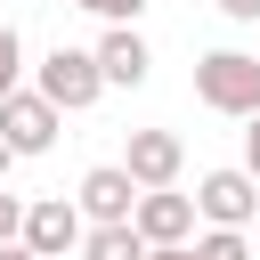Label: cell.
<instances>
[{"label": "cell", "instance_id": "obj_10", "mask_svg": "<svg viewBox=\"0 0 260 260\" xmlns=\"http://www.w3.org/2000/svg\"><path fill=\"white\" fill-rule=\"evenodd\" d=\"M81 260H146V236L130 219H98V228H81Z\"/></svg>", "mask_w": 260, "mask_h": 260}, {"label": "cell", "instance_id": "obj_17", "mask_svg": "<svg viewBox=\"0 0 260 260\" xmlns=\"http://www.w3.org/2000/svg\"><path fill=\"white\" fill-rule=\"evenodd\" d=\"M146 260H195V236L187 244H146Z\"/></svg>", "mask_w": 260, "mask_h": 260}, {"label": "cell", "instance_id": "obj_15", "mask_svg": "<svg viewBox=\"0 0 260 260\" xmlns=\"http://www.w3.org/2000/svg\"><path fill=\"white\" fill-rule=\"evenodd\" d=\"M211 8H219L228 24H260V0H211Z\"/></svg>", "mask_w": 260, "mask_h": 260}, {"label": "cell", "instance_id": "obj_3", "mask_svg": "<svg viewBox=\"0 0 260 260\" xmlns=\"http://www.w3.org/2000/svg\"><path fill=\"white\" fill-rule=\"evenodd\" d=\"M195 219H203V228H252V219H260V179H252L244 162L203 171V179H195Z\"/></svg>", "mask_w": 260, "mask_h": 260}, {"label": "cell", "instance_id": "obj_19", "mask_svg": "<svg viewBox=\"0 0 260 260\" xmlns=\"http://www.w3.org/2000/svg\"><path fill=\"white\" fill-rule=\"evenodd\" d=\"M0 260H32V252H24V244H0Z\"/></svg>", "mask_w": 260, "mask_h": 260}, {"label": "cell", "instance_id": "obj_13", "mask_svg": "<svg viewBox=\"0 0 260 260\" xmlns=\"http://www.w3.org/2000/svg\"><path fill=\"white\" fill-rule=\"evenodd\" d=\"M73 8H89L98 24H138L146 16V0H73Z\"/></svg>", "mask_w": 260, "mask_h": 260}, {"label": "cell", "instance_id": "obj_6", "mask_svg": "<svg viewBox=\"0 0 260 260\" xmlns=\"http://www.w3.org/2000/svg\"><path fill=\"white\" fill-rule=\"evenodd\" d=\"M122 171H130L138 187H179V171H187V138H179V130H130Z\"/></svg>", "mask_w": 260, "mask_h": 260}, {"label": "cell", "instance_id": "obj_4", "mask_svg": "<svg viewBox=\"0 0 260 260\" xmlns=\"http://www.w3.org/2000/svg\"><path fill=\"white\" fill-rule=\"evenodd\" d=\"M81 228H89V219H81L73 195H24V236H16V244H24L32 260H65V252H81Z\"/></svg>", "mask_w": 260, "mask_h": 260}, {"label": "cell", "instance_id": "obj_16", "mask_svg": "<svg viewBox=\"0 0 260 260\" xmlns=\"http://www.w3.org/2000/svg\"><path fill=\"white\" fill-rule=\"evenodd\" d=\"M244 171L260 179V114H244Z\"/></svg>", "mask_w": 260, "mask_h": 260}, {"label": "cell", "instance_id": "obj_8", "mask_svg": "<svg viewBox=\"0 0 260 260\" xmlns=\"http://www.w3.org/2000/svg\"><path fill=\"white\" fill-rule=\"evenodd\" d=\"M89 49H98V73H106V89H138V81L154 73V49H146V32H138V24H106Z\"/></svg>", "mask_w": 260, "mask_h": 260}, {"label": "cell", "instance_id": "obj_14", "mask_svg": "<svg viewBox=\"0 0 260 260\" xmlns=\"http://www.w3.org/2000/svg\"><path fill=\"white\" fill-rule=\"evenodd\" d=\"M24 236V195H8V179H0V244H16Z\"/></svg>", "mask_w": 260, "mask_h": 260}, {"label": "cell", "instance_id": "obj_1", "mask_svg": "<svg viewBox=\"0 0 260 260\" xmlns=\"http://www.w3.org/2000/svg\"><path fill=\"white\" fill-rule=\"evenodd\" d=\"M195 106H211L228 122L260 114V57L252 49H203L195 57Z\"/></svg>", "mask_w": 260, "mask_h": 260}, {"label": "cell", "instance_id": "obj_11", "mask_svg": "<svg viewBox=\"0 0 260 260\" xmlns=\"http://www.w3.org/2000/svg\"><path fill=\"white\" fill-rule=\"evenodd\" d=\"M195 260H252L244 228H195Z\"/></svg>", "mask_w": 260, "mask_h": 260}, {"label": "cell", "instance_id": "obj_18", "mask_svg": "<svg viewBox=\"0 0 260 260\" xmlns=\"http://www.w3.org/2000/svg\"><path fill=\"white\" fill-rule=\"evenodd\" d=\"M8 171H16V146H8V138H0V179H8Z\"/></svg>", "mask_w": 260, "mask_h": 260}, {"label": "cell", "instance_id": "obj_7", "mask_svg": "<svg viewBox=\"0 0 260 260\" xmlns=\"http://www.w3.org/2000/svg\"><path fill=\"white\" fill-rule=\"evenodd\" d=\"M130 228H138L146 244H187L203 219H195V195H179V187H138V211H130Z\"/></svg>", "mask_w": 260, "mask_h": 260}, {"label": "cell", "instance_id": "obj_9", "mask_svg": "<svg viewBox=\"0 0 260 260\" xmlns=\"http://www.w3.org/2000/svg\"><path fill=\"white\" fill-rule=\"evenodd\" d=\"M73 203H81L89 228H98V219H130V211H138V179H130L122 162H98V171H81Z\"/></svg>", "mask_w": 260, "mask_h": 260}, {"label": "cell", "instance_id": "obj_2", "mask_svg": "<svg viewBox=\"0 0 260 260\" xmlns=\"http://www.w3.org/2000/svg\"><path fill=\"white\" fill-rule=\"evenodd\" d=\"M32 89L57 106V114H89L98 98H106V73H98V49H73V41H57L41 65H32Z\"/></svg>", "mask_w": 260, "mask_h": 260}, {"label": "cell", "instance_id": "obj_5", "mask_svg": "<svg viewBox=\"0 0 260 260\" xmlns=\"http://www.w3.org/2000/svg\"><path fill=\"white\" fill-rule=\"evenodd\" d=\"M57 130H65V114H57L41 89H24V81H16V89L0 98V138L16 146V162H24V154H49V146H57Z\"/></svg>", "mask_w": 260, "mask_h": 260}, {"label": "cell", "instance_id": "obj_12", "mask_svg": "<svg viewBox=\"0 0 260 260\" xmlns=\"http://www.w3.org/2000/svg\"><path fill=\"white\" fill-rule=\"evenodd\" d=\"M16 81H24V32H16L8 16H0V98H8Z\"/></svg>", "mask_w": 260, "mask_h": 260}]
</instances>
